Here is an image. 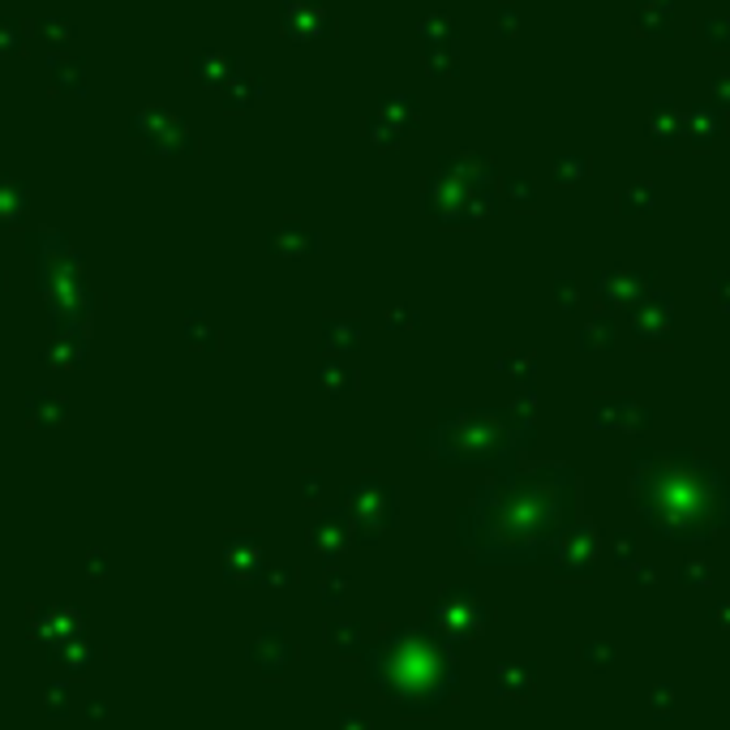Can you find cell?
I'll list each match as a JSON object with an SVG mask.
<instances>
[{
    "label": "cell",
    "mask_w": 730,
    "mask_h": 730,
    "mask_svg": "<svg viewBox=\"0 0 730 730\" xmlns=\"http://www.w3.org/2000/svg\"><path fill=\"white\" fill-rule=\"evenodd\" d=\"M82 632V615L74 610V606H56V610H40L35 619H31V636L40 640V644H48L56 649L60 640H69V636Z\"/></svg>",
    "instance_id": "1"
},
{
    "label": "cell",
    "mask_w": 730,
    "mask_h": 730,
    "mask_svg": "<svg viewBox=\"0 0 730 730\" xmlns=\"http://www.w3.org/2000/svg\"><path fill=\"white\" fill-rule=\"evenodd\" d=\"M48 658H52V666L60 671V675H82V671H91V662L99 658V644H91L87 636L78 632V636H69V640H60L56 649H48Z\"/></svg>",
    "instance_id": "2"
},
{
    "label": "cell",
    "mask_w": 730,
    "mask_h": 730,
    "mask_svg": "<svg viewBox=\"0 0 730 730\" xmlns=\"http://www.w3.org/2000/svg\"><path fill=\"white\" fill-rule=\"evenodd\" d=\"M44 714H48L52 722H65V718H69V675L44 683Z\"/></svg>",
    "instance_id": "3"
},
{
    "label": "cell",
    "mask_w": 730,
    "mask_h": 730,
    "mask_svg": "<svg viewBox=\"0 0 730 730\" xmlns=\"http://www.w3.org/2000/svg\"><path fill=\"white\" fill-rule=\"evenodd\" d=\"M103 709H108L103 700H87V718H103Z\"/></svg>",
    "instance_id": "4"
}]
</instances>
